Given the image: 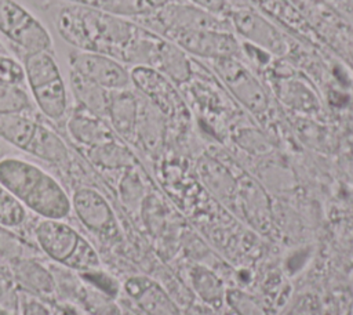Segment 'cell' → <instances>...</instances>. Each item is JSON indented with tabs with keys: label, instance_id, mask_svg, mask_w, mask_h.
<instances>
[{
	"label": "cell",
	"instance_id": "obj_1",
	"mask_svg": "<svg viewBox=\"0 0 353 315\" xmlns=\"http://www.w3.org/2000/svg\"><path fill=\"white\" fill-rule=\"evenodd\" d=\"M0 185L44 218L61 220L70 213L72 202L62 185L30 162L18 158L1 159Z\"/></svg>",
	"mask_w": 353,
	"mask_h": 315
},
{
	"label": "cell",
	"instance_id": "obj_2",
	"mask_svg": "<svg viewBox=\"0 0 353 315\" xmlns=\"http://www.w3.org/2000/svg\"><path fill=\"white\" fill-rule=\"evenodd\" d=\"M0 33L25 52L51 51L52 48L48 29L15 0H0Z\"/></svg>",
	"mask_w": 353,
	"mask_h": 315
},
{
	"label": "cell",
	"instance_id": "obj_3",
	"mask_svg": "<svg viewBox=\"0 0 353 315\" xmlns=\"http://www.w3.org/2000/svg\"><path fill=\"white\" fill-rule=\"evenodd\" d=\"M70 70L109 90H124L131 83L130 72L117 59L95 51H72L68 57Z\"/></svg>",
	"mask_w": 353,
	"mask_h": 315
},
{
	"label": "cell",
	"instance_id": "obj_4",
	"mask_svg": "<svg viewBox=\"0 0 353 315\" xmlns=\"http://www.w3.org/2000/svg\"><path fill=\"white\" fill-rule=\"evenodd\" d=\"M164 35L182 51L204 58L234 57L239 50L236 39L226 30L165 29Z\"/></svg>",
	"mask_w": 353,
	"mask_h": 315
},
{
	"label": "cell",
	"instance_id": "obj_5",
	"mask_svg": "<svg viewBox=\"0 0 353 315\" xmlns=\"http://www.w3.org/2000/svg\"><path fill=\"white\" fill-rule=\"evenodd\" d=\"M214 69L228 88L251 111L266 108L268 99L259 82L234 57L214 59Z\"/></svg>",
	"mask_w": 353,
	"mask_h": 315
},
{
	"label": "cell",
	"instance_id": "obj_6",
	"mask_svg": "<svg viewBox=\"0 0 353 315\" xmlns=\"http://www.w3.org/2000/svg\"><path fill=\"white\" fill-rule=\"evenodd\" d=\"M70 202L77 218L90 231L109 233L116 228L113 211L98 191L92 188H80L73 193Z\"/></svg>",
	"mask_w": 353,
	"mask_h": 315
},
{
	"label": "cell",
	"instance_id": "obj_7",
	"mask_svg": "<svg viewBox=\"0 0 353 315\" xmlns=\"http://www.w3.org/2000/svg\"><path fill=\"white\" fill-rule=\"evenodd\" d=\"M157 21L165 29H207V30H226L211 12L193 6H183L178 3H167L157 12Z\"/></svg>",
	"mask_w": 353,
	"mask_h": 315
},
{
	"label": "cell",
	"instance_id": "obj_8",
	"mask_svg": "<svg viewBox=\"0 0 353 315\" xmlns=\"http://www.w3.org/2000/svg\"><path fill=\"white\" fill-rule=\"evenodd\" d=\"M80 235L68 224L44 218L36 227V239L43 251L52 260L63 262L77 245Z\"/></svg>",
	"mask_w": 353,
	"mask_h": 315
},
{
	"label": "cell",
	"instance_id": "obj_9",
	"mask_svg": "<svg viewBox=\"0 0 353 315\" xmlns=\"http://www.w3.org/2000/svg\"><path fill=\"white\" fill-rule=\"evenodd\" d=\"M236 29L255 44L274 52L281 54L284 51V40L279 32L263 18L252 11L243 10L233 15Z\"/></svg>",
	"mask_w": 353,
	"mask_h": 315
},
{
	"label": "cell",
	"instance_id": "obj_10",
	"mask_svg": "<svg viewBox=\"0 0 353 315\" xmlns=\"http://www.w3.org/2000/svg\"><path fill=\"white\" fill-rule=\"evenodd\" d=\"M30 91L34 104L47 117L52 120L63 117L68 108V94L62 76L33 87Z\"/></svg>",
	"mask_w": 353,
	"mask_h": 315
},
{
	"label": "cell",
	"instance_id": "obj_11",
	"mask_svg": "<svg viewBox=\"0 0 353 315\" xmlns=\"http://www.w3.org/2000/svg\"><path fill=\"white\" fill-rule=\"evenodd\" d=\"M171 0H76V4L92 7L116 17H142L157 12Z\"/></svg>",
	"mask_w": 353,
	"mask_h": 315
},
{
	"label": "cell",
	"instance_id": "obj_12",
	"mask_svg": "<svg viewBox=\"0 0 353 315\" xmlns=\"http://www.w3.org/2000/svg\"><path fill=\"white\" fill-rule=\"evenodd\" d=\"M25 152L51 163H63L68 159V148L62 138L40 123Z\"/></svg>",
	"mask_w": 353,
	"mask_h": 315
},
{
	"label": "cell",
	"instance_id": "obj_13",
	"mask_svg": "<svg viewBox=\"0 0 353 315\" xmlns=\"http://www.w3.org/2000/svg\"><path fill=\"white\" fill-rule=\"evenodd\" d=\"M36 127L37 122L22 113H0V138L22 151H26Z\"/></svg>",
	"mask_w": 353,
	"mask_h": 315
},
{
	"label": "cell",
	"instance_id": "obj_14",
	"mask_svg": "<svg viewBox=\"0 0 353 315\" xmlns=\"http://www.w3.org/2000/svg\"><path fill=\"white\" fill-rule=\"evenodd\" d=\"M167 73L175 82H183L190 76L189 61L183 51L174 43L163 40L154 61V65Z\"/></svg>",
	"mask_w": 353,
	"mask_h": 315
},
{
	"label": "cell",
	"instance_id": "obj_15",
	"mask_svg": "<svg viewBox=\"0 0 353 315\" xmlns=\"http://www.w3.org/2000/svg\"><path fill=\"white\" fill-rule=\"evenodd\" d=\"M70 87L73 90V94L76 98L80 99L83 104L84 109L90 111H105L109 105V90L84 79L83 76L74 73L70 70V77H69Z\"/></svg>",
	"mask_w": 353,
	"mask_h": 315
},
{
	"label": "cell",
	"instance_id": "obj_16",
	"mask_svg": "<svg viewBox=\"0 0 353 315\" xmlns=\"http://www.w3.org/2000/svg\"><path fill=\"white\" fill-rule=\"evenodd\" d=\"M32 105V99L22 86L0 83V113H23Z\"/></svg>",
	"mask_w": 353,
	"mask_h": 315
},
{
	"label": "cell",
	"instance_id": "obj_17",
	"mask_svg": "<svg viewBox=\"0 0 353 315\" xmlns=\"http://www.w3.org/2000/svg\"><path fill=\"white\" fill-rule=\"evenodd\" d=\"M69 268L77 271H94L99 265V257L95 249L88 243L84 238H79L76 247L70 253V256L62 262Z\"/></svg>",
	"mask_w": 353,
	"mask_h": 315
},
{
	"label": "cell",
	"instance_id": "obj_18",
	"mask_svg": "<svg viewBox=\"0 0 353 315\" xmlns=\"http://www.w3.org/2000/svg\"><path fill=\"white\" fill-rule=\"evenodd\" d=\"M26 217L25 206L7 189L0 192V225L3 227H18Z\"/></svg>",
	"mask_w": 353,
	"mask_h": 315
},
{
	"label": "cell",
	"instance_id": "obj_19",
	"mask_svg": "<svg viewBox=\"0 0 353 315\" xmlns=\"http://www.w3.org/2000/svg\"><path fill=\"white\" fill-rule=\"evenodd\" d=\"M0 83L8 86H22L26 83L23 65L10 54H0Z\"/></svg>",
	"mask_w": 353,
	"mask_h": 315
},
{
	"label": "cell",
	"instance_id": "obj_20",
	"mask_svg": "<svg viewBox=\"0 0 353 315\" xmlns=\"http://www.w3.org/2000/svg\"><path fill=\"white\" fill-rule=\"evenodd\" d=\"M196 4V7H200L211 14L214 12H222L226 8V0H190Z\"/></svg>",
	"mask_w": 353,
	"mask_h": 315
},
{
	"label": "cell",
	"instance_id": "obj_21",
	"mask_svg": "<svg viewBox=\"0 0 353 315\" xmlns=\"http://www.w3.org/2000/svg\"><path fill=\"white\" fill-rule=\"evenodd\" d=\"M327 1H330V3H332V4H335V6H338V7L349 6V3H350V0H327Z\"/></svg>",
	"mask_w": 353,
	"mask_h": 315
},
{
	"label": "cell",
	"instance_id": "obj_22",
	"mask_svg": "<svg viewBox=\"0 0 353 315\" xmlns=\"http://www.w3.org/2000/svg\"><path fill=\"white\" fill-rule=\"evenodd\" d=\"M0 54H10L8 50L4 47V44L0 41Z\"/></svg>",
	"mask_w": 353,
	"mask_h": 315
},
{
	"label": "cell",
	"instance_id": "obj_23",
	"mask_svg": "<svg viewBox=\"0 0 353 315\" xmlns=\"http://www.w3.org/2000/svg\"><path fill=\"white\" fill-rule=\"evenodd\" d=\"M68 1H72V3H76V0H68Z\"/></svg>",
	"mask_w": 353,
	"mask_h": 315
},
{
	"label": "cell",
	"instance_id": "obj_24",
	"mask_svg": "<svg viewBox=\"0 0 353 315\" xmlns=\"http://www.w3.org/2000/svg\"><path fill=\"white\" fill-rule=\"evenodd\" d=\"M1 189H3V187H1V185H0V192H1Z\"/></svg>",
	"mask_w": 353,
	"mask_h": 315
}]
</instances>
